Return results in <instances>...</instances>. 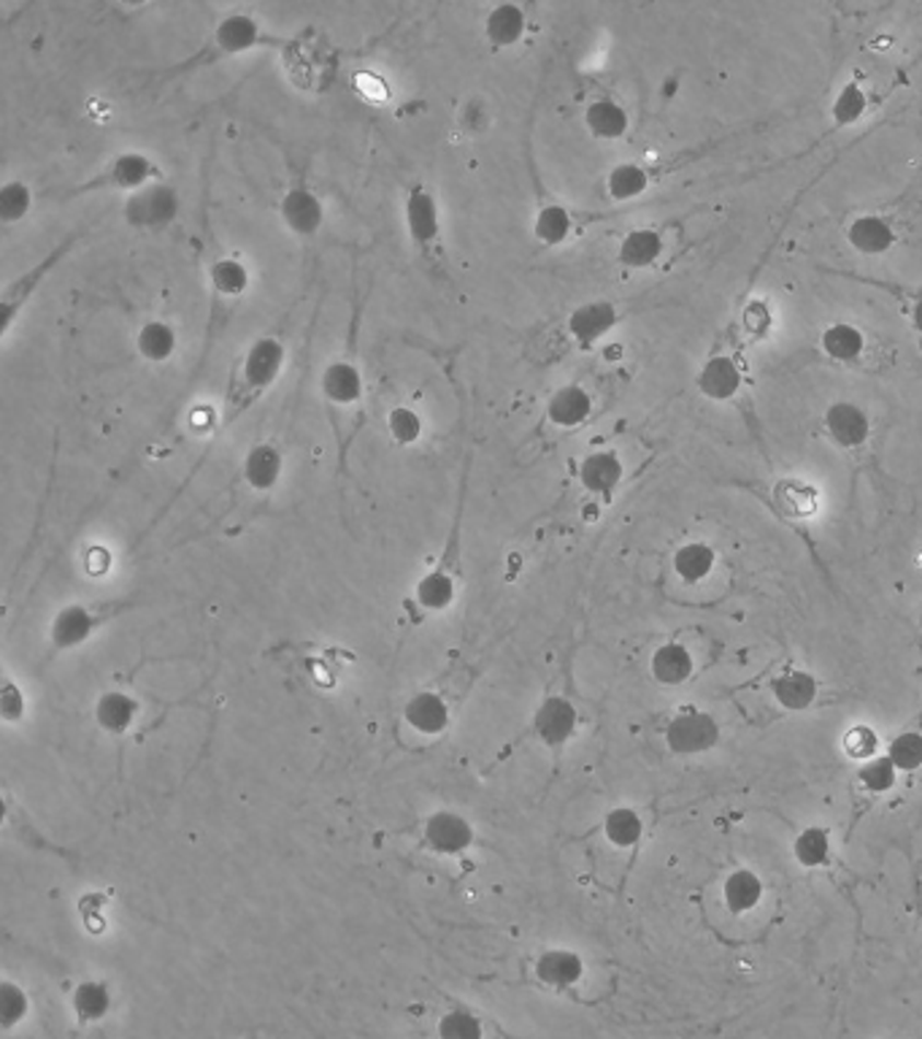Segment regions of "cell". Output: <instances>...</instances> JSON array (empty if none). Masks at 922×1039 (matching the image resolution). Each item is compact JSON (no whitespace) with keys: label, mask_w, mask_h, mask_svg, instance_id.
I'll return each instance as SVG.
<instances>
[{"label":"cell","mask_w":922,"mask_h":1039,"mask_svg":"<svg viewBox=\"0 0 922 1039\" xmlns=\"http://www.w3.org/2000/svg\"><path fill=\"white\" fill-rule=\"evenodd\" d=\"M288 365V345L279 336H257L236 365V380L222 409V428H231L271 390Z\"/></svg>","instance_id":"cell-1"},{"label":"cell","mask_w":922,"mask_h":1039,"mask_svg":"<svg viewBox=\"0 0 922 1039\" xmlns=\"http://www.w3.org/2000/svg\"><path fill=\"white\" fill-rule=\"evenodd\" d=\"M460 534H463V499L457 501V515L452 523V534L446 539V547L441 556L433 561V567L417 580L415 585V604L425 612H446L452 604L457 602V591H460Z\"/></svg>","instance_id":"cell-2"},{"label":"cell","mask_w":922,"mask_h":1039,"mask_svg":"<svg viewBox=\"0 0 922 1039\" xmlns=\"http://www.w3.org/2000/svg\"><path fill=\"white\" fill-rule=\"evenodd\" d=\"M160 179H163V168L157 165V160L149 157L147 152L125 150L108 157L82 185L71 187L66 198L93 196V192H125V196H133V192L144 190V187Z\"/></svg>","instance_id":"cell-3"},{"label":"cell","mask_w":922,"mask_h":1039,"mask_svg":"<svg viewBox=\"0 0 922 1039\" xmlns=\"http://www.w3.org/2000/svg\"><path fill=\"white\" fill-rule=\"evenodd\" d=\"M133 598H112V602H93V604H66L57 609L49 626V642L55 650H73L79 644L87 642L93 633L101 631L103 626L112 623L122 612L133 609Z\"/></svg>","instance_id":"cell-4"},{"label":"cell","mask_w":922,"mask_h":1039,"mask_svg":"<svg viewBox=\"0 0 922 1039\" xmlns=\"http://www.w3.org/2000/svg\"><path fill=\"white\" fill-rule=\"evenodd\" d=\"M268 44L266 27L257 16L246 14V11H233V14L222 16L214 25L211 36L206 38L203 47L195 52V57L185 68H203L214 66V62L227 60V57H238L260 49Z\"/></svg>","instance_id":"cell-5"},{"label":"cell","mask_w":922,"mask_h":1039,"mask_svg":"<svg viewBox=\"0 0 922 1039\" xmlns=\"http://www.w3.org/2000/svg\"><path fill=\"white\" fill-rule=\"evenodd\" d=\"M84 233H87V231L71 233L66 242H60L55 249H51L47 258L38 260L36 266L27 268L25 273H20V277L11 279V282L5 284L3 295H0V341L9 339L11 330H14V325H16V319L22 317V312L27 310V304L36 299V293L42 290V284L47 282L49 273L55 271V268L60 266V262L66 260L68 255H71V249L77 247L79 238H82Z\"/></svg>","instance_id":"cell-6"},{"label":"cell","mask_w":922,"mask_h":1039,"mask_svg":"<svg viewBox=\"0 0 922 1039\" xmlns=\"http://www.w3.org/2000/svg\"><path fill=\"white\" fill-rule=\"evenodd\" d=\"M404 225H406V236H409V244L415 247V253L420 255L425 262H441L444 260V253H441V244H444V225H441V209H439V198L436 192L431 190L428 185L417 182V185L409 187L404 198Z\"/></svg>","instance_id":"cell-7"},{"label":"cell","mask_w":922,"mask_h":1039,"mask_svg":"<svg viewBox=\"0 0 922 1039\" xmlns=\"http://www.w3.org/2000/svg\"><path fill=\"white\" fill-rule=\"evenodd\" d=\"M182 211V198L179 190L174 185H168L165 179L152 182V185L144 187V190L133 192V196L125 198V222L136 231H149L157 233L165 231L168 225H174L179 220Z\"/></svg>","instance_id":"cell-8"},{"label":"cell","mask_w":922,"mask_h":1039,"mask_svg":"<svg viewBox=\"0 0 922 1039\" xmlns=\"http://www.w3.org/2000/svg\"><path fill=\"white\" fill-rule=\"evenodd\" d=\"M422 842L428 850L444 859H457V855L468 853L477 842V829L471 820L455 809H436L428 815L422 824Z\"/></svg>","instance_id":"cell-9"},{"label":"cell","mask_w":922,"mask_h":1039,"mask_svg":"<svg viewBox=\"0 0 922 1039\" xmlns=\"http://www.w3.org/2000/svg\"><path fill=\"white\" fill-rule=\"evenodd\" d=\"M279 217L284 227L301 242H312L325 225V203L306 182H295L279 201Z\"/></svg>","instance_id":"cell-10"},{"label":"cell","mask_w":922,"mask_h":1039,"mask_svg":"<svg viewBox=\"0 0 922 1039\" xmlns=\"http://www.w3.org/2000/svg\"><path fill=\"white\" fill-rule=\"evenodd\" d=\"M576 726H580V712L574 701L565 696H547L534 712V734L549 750H560L574 739Z\"/></svg>","instance_id":"cell-11"},{"label":"cell","mask_w":922,"mask_h":1039,"mask_svg":"<svg viewBox=\"0 0 922 1039\" xmlns=\"http://www.w3.org/2000/svg\"><path fill=\"white\" fill-rule=\"evenodd\" d=\"M319 393L334 407H358L365 396V376L352 355L334 358L319 374Z\"/></svg>","instance_id":"cell-12"},{"label":"cell","mask_w":922,"mask_h":1039,"mask_svg":"<svg viewBox=\"0 0 922 1039\" xmlns=\"http://www.w3.org/2000/svg\"><path fill=\"white\" fill-rule=\"evenodd\" d=\"M720 726L709 712H681L666 728V742L677 756H698L717 745Z\"/></svg>","instance_id":"cell-13"},{"label":"cell","mask_w":922,"mask_h":1039,"mask_svg":"<svg viewBox=\"0 0 922 1039\" xmlns=\"http://www.w3.org/2000/svg\"><path fill=\"white\" fill-rule=\"evenodd\" d=\"M242 477L255 493H271L284 477V453L277 442H255L242 460Z\"/></svg>","instance_id":"cell-14"},{"label":"cell","mask_w":922,"mask_h":1039,"mask_svg":"<svg viewBox=\"0 0 922 1039\" xmlns=\"http://www.w3.org/2000/svg\"><path fill=\"white\" fill-rule=\"evenodd\" d=\"M404 721L415 734L441 736L452 726V707L439 690H417L404 704Z\"/></svg>","instance_id":"cell-15"},{"label":"cell","mask_w":922,"mask_h":1039,"mask_svg":"<svg viewBox=\"0 0 922 1039\" xmlns=\"http://www.w3.org/2000/svg\"><path fill=\"white\" fill-rule=\"evenodd\" d=\"M620 314H617L615 304L609 301H587V304L576 306L574 312L569 314V334L582 350H590L593 345H598L606 334L617 325Z\"/></svg>","instance_id":"cell-16"},{"label":"cell","mask_w":922,"mask_h":1039,"mask_svg":"<svg viewBox=\"0 0 922 1039\" xmlns=\"http://www.w3.org/2000/svg\"><path fill=\"white\" fill-rule=\"evenodd\" d=\"M525 33H528V11L517 3H501L492 5L485 16V42L490 44L495 52H506V49L523 44Z\"/></svg>","instance_id":"cell-17"},{"label":"cell","mask_w":922,"mask_h":1039,"mask_svg":"<svg viewBox=\"0 0 922 1039\" xmlns=\"http://www.w3.org/2000/svg\"><path fill=\"white\" fill-rule=\"evenodd\" d=\"M139 699L133 693H125V690H106V693L97 696L95 701V723L103 734L108 736H125L130 728L136 726L139 721Z\"/></svg>","instance_id":"cell-18"},{"label":"cell","mask_w":922,"mask_h":1039,"mask_svg":"<svg viewBox=\"0 0 922 1039\" xmlns=\"http://www.w3.org/2000/svg\"><path fill=\"white\" fill-rule=\"evenodd\" d=\"M133 345L141 361L163 365L179 352V330H176V325L168 323V319H144V323L139 325V330H136Z\"/></svg>","instance_id":"cell-19"},{"label":"cell","mask_w":922,"mask_h":1039,"mask_svg":"<svg viewBox=\"0 0 922 1039\" xmlns=\"http://www.w3.org/2000/svg\"><path fill=\"white\" fill-rule=\"evenodd\" d=\"M593 415V396L582 385H560L547 401V420L560 431H574Z\"/></svg>","instance_id":"cell-20"},{"label":"cell","mask_w":922,"mask_h":1039,"mask_svg":"<svg viewBox=\"0 0 922 1039\" xmlns=\"http://www.w3.org/2000/svg\"><path fill=\"white\" fill-rule=\"evenodd\" d=\"M534 972L544 985L563 991V988L580 983L584 974V961L580 953L565 950V947H552V950H544L536 958Z\"/></svg>","instance_id":"cell-21"},{"label":"cell","mask_w":922,"mask_h":1039,"mask_svg":"<svg viewBox=\"0 0 922 1039\" xmlns=\"http://www.w3.org/2000/svg\"><path fill=\"white\" fill-rule=\"evenodd\" d=\"M826 425H828L830 436H833L836 442L847 450L861 447V444L868 439V433H872V422H868L866 412L850 401L833 404L826 415Z\"/></svg>","instance_id":"cell-22"},{"label":"cell","mask_w":922,"mask_h":1039,"mask_svg":"<svg viewBox=\"0 0 922 1039\" xmlns=\"http://www.w3.org/2000/svg\"><path fill=\"white\" fill-rule=\"evenodd\" d=\"M580 482L587 493L611 495V490L622 482V460L611 450L590 453L580 464Z\"/></svg>","instance_id":"cell-23"},{"label":"cell","mask_w":922,"mask_h":1039,"mask_svg":"<svg viewBox=\"0 0 922 1039\" xmlns=\"http://www.w3.org/2000/svg\"><path fill=\"white\" fill-rule=\"evenodd\" d=\"M584 125L600 141H617L628 133V112L617 101L598 98L584 108Z\"/></svg>","instance_id":"cell-24"},{"label":"cell","mask_w":922,"mask_h":1039,"mask_svg":"<svg viewBox=\"0 0 922 1039\" xmlns=\"http://www.w3.org/2000/svg\"><path fill=\"white\" fill-rule=\"evenodd\" d=\"M698 387H701L703 396L712 398V401H728V398L736 396L738 387H742V371H738V365L733 363L731 358H712V361L703 365L701 374H698Z\"/></svg>","instance_id":"cell-25"},{"label":"cell","mask_w":922,"mask_h":1039,"mask_svg":"<svg viewBox=\"0 0 922 1039\" xmlns=\"http://www.w3.org/2000/svg\"><path fill=\"white\" fill-rule=\"evenodd\" d=\"M209 282L214 295L227 301H236L249 290L252 284V273L246 268V262L236 255H225V258H217L209 266Z\"/></svg>","instance_id":"cell-26"},{"label":"cell","mask_w":922,"mask_h":1039,"mask_svg":"<svg viewBox=\"0 0 922 1039\" xmlns=\"http://www.w3.org/2000/svg\"><path fill=\"white\" fill-rule=\"evenodd\" d=\"M696 672V661H692L690 650L685 644L668 642L655 650L652 655V677L661 685H681L692 677Z\"/></svg>","instance_id":"cell-27"},{"label":"cell","mask_w":922,"mask_h":1039,"mask_svg":"<svg viewBox=\"0 0 922 1039\" xmlns=\"http://www.w3.org/2000/svg\"><path fill=\"white\" fill-rule=\"evenodd\" d=\"M763 899V880L749 869H736L725 877L723 883V901L733 915H744V912L755 910Z\"/></svg>","instance_id":"cell-28"},{"label":"cell","mask_w":922,"mask_h":1039,"mask_svg":"<svg viewBox=\"0 0 922 1039\" xmlns=\"http://www.w3.org/2000/svg\"><path fill=\"white\" fill-rule=\"evenodd\" d=\"M574 233V217L560 203H544L534 217V236L544 247H560Z\"/></svg>","instance_id":"cell-29"},{"label":"cell","mask_w":922,"mask_h":1039,"mask_svg":"<svg viewBox=\"0 0 922 1039\" xmlns=\"http://www.w3.org/2000/svg\"><path fill=\"white\" fill-rule=\"evenodd\" d=\"M771 690H774V699L784 710L801 712L812 707V701L817 699V679L809 672H784V675L774 679Z\"/></svg>","instance_id":"cell-30"},{"label":"cell","mask_w":922,"mask_h":1039,"mask_svg":"<svg viewBox=\"0 0 922 1039\" xmlns=\"http://www.w3.org/2000/svg\"><path fill=\"white\" fill-rule=\"evenodd\" d=\"M71 1007L82 1024H97L112 1013V991L103 980H84L73 988Z\"/></svg>","instance_id":"cell-31"},{"label":"cell","mask_w":922,"mask_h":1039,"mask_svg":"<svg viewBox=\"0 0 922 1039\" xmlns=\"http://www.w3.org/2000/svg\"><path fill=\"white\" fill-rule=\"evenodd\" d=\"M663 253V238L657 231L650 227H639L622 238L620 249H617V260L628 268H646L652 266Z\"/></svg>","instance_id":"cell-32"},{"label":"cell","mask_w":922,"mask_h":1039,"mask_svg":"<svg viewBox=\"0 0 922 1039\" xmlns=\"http://www.w3.org/2000/svg\"><path fill=\"white\" fill-rule=\"evenodd\" d=\"M850 244L863 255H882L892 247L896 233L882 217H861L850 225Z\"/></svg>","instance_id":"cell-33"},{"label":"cell","mask_w":922,"mask_h":1039,"mask_svg":"<svg viewBox=\"0 0 922 1039\" xmlns=\"http://www.w3.org/2000/svg\"><path fill=\"white\" fill-rule=\"evenodd\" d=\"M33 207H36V192L27 182H3V187H0V222L3 225H20L22 220L31 217Z\"/></svg>","instance_id":"cell-34"},{"label":"cell","mask_w":922,"mask_h":1039,"mask_svg":"<svg viewBox=\"0 0 922 1039\" xmlns=\"http://www.w3.org/2000/svg\"><path fill=\"white\" fill-rule=\"evenodd\" d=\"M387 433L398 447H417L425 436V420L409 404H398L387 412Z\"/></svg>","instance_id":"cell-35"},{"label":"cell","mask_w":922,"mask_h":1039,"mask_svg":"<svg viewBox=\"0 0 922 1039\" xmlns=\"http://www.w3.org/2000/svg\"><path fill=\"white\" fill-rule=\"evenodd\" d=\"M714 563H717V556H714L712 547L703 545V541H690L674 556V572L685 582H701L712 574Z\"/></svg>","instance_id":"cell-36"},{"label":"cell","mask_w":922,"mask_h":1039,"mask_svg":"<svg viewBox=\"0 0 922 1039\" xmlns=\"http://www.w3.org/2000/svg\"><path fill=\"white\" fill-rule=\"evenodd\" d=\"M641 833H644V824H641L639 813L631 807H615L604 818V837L615 848H633V844H639Z\"/></svg>","instance_id":"cell-37"},{"label":"cell","mask_w":922,"mask_h":1039,"mask_svg":"<svg viewBox=\"0 0 922 1039\" xmlns=\"http://www.w3.org/2000/svg\"><path fill=\"white\" fill-rule=\"evenodd\" d=\"M646 187H650V176L635 163L615 165V168L609 171V176H606V192H609V198H615V201H633Z\"/></svg>","instance_id":"cell-38"},{"label":"cell","mask_w":922,"mask_h":1039,"mask_svg":"<svg viewBox=\"0 0 922 1039\" xmlns=\"http://www.w3.org/2000/svg\"><path fill=\"white\" fill-rule=\"evenodd\" d=\"M863 347H866V339H863V334L855 325H830L826 334H822V350H826V355L833 358V361H855L863 352Z\"/></svg>","instance_id":"cell-39"},{"label":"cell","mask_w":922,"mask_h":1039,"mask_svg":"<svg viewBox=\"0 0 922 1039\" xmlns=\"http://www.w3.org/2000/svg\"><path fill=\"white\" fill-rule=\"evenodd\" d=\"M793 855L801 866L806 869H815V866H822L830 859V837L826 829H804L798 833V839L793 842Z\"/></svg>","instance_id":"cell-40"},{"label":"cell","mask_w":922,"mask_h":1039,"mask_svg":"<svg viewBox=\"0 0 922 1039\" xmlns=\"http://www.w3.org/2000/svg\"><path fill=\"white\" fill-rule=\"evenodd\" d=\"M439 1039H485V1026L471 1009L455 1007L444 1013L436 1024Z\"/></svg>","instance_id":"cell-41"},{"label":"cell","mask_w":922,"mask_h":1039,"mask_svg":"<svg viewBox=\"0 0 922 1039\" xmlns=\"http://www.w3.org/2000/svg\"><path fill=\"white\" fill-rule=\"evenodd\" d=\"M27 1013H31V996L25 993V988L3 980L0 983V1026L11 1031L27 1018Z\"/></svg>","instance_id":"cell-42"},{"label":"cell","mask_w":922,"mask_h":1039,"mask_svg":"<svg viewBox=\"0 0 922 1039\" xmlns=\"http://www.w3.org/2000/svg\"><path fill=\"white\" fill-rule=\"evenodd\" d=\"M887 758H890L892 767H896L898 772H914V769H920L922 767V734H918V731H909V734H901L898 739H892Z\"/></svg>","instance_id":"cell-43"},{"label":"cell","mask_w":922,"mask_h":1039,"mask_svg":"<svg viewBox=\"0 0 922 1039\" xmlns=\"http://www.w3.org/2000/svg\"><path fill=\"white\" fill-rule=\"evenodd\" d=\"M857 778H861L863 785H866L872 793H885V791H890L892 785H896L898 769L892 767L890 758L876 756V758H872V761L863 763L861 774H857Z\"/></svg>","instance_id":"cell-44"},{"label":"cell","mask_w":922,"mask_h":1039,"mask_svg":"<svg viewBox=\"0 0 922 1039\" xmlns=\"http://www.w3.org/2000/svg\"><path fill=\"white\" fill-rule=\"evenodd\" d=\"M863 112H866V95H863V90L857 87V84H847L833 104L836 122L850 125V122H855Z\"/></svg>","instance_id":"cell-45"},{"label":"cell","mask_w":922,"mask_h":1039,"mask_svg":"<svg viewBox=\"0 0 922 1039\" xmlns=\"http://www.w3.org/2000/svg\"><path fill=\"white\" fill-rule=\"evenodd\" d=\"M844 747H847V752H850L852 758H861V761H872V758H876L879 736H876L872 728L857 726V728H852L850 734H847Z\"/></svg>","instance_id":"cell-46"},{"label":"cell","mask_w":922,"mask_h":1039,"mask_svg":"<svg viewBox=\"0 0 922 1039\" xmlns=\"http://www.w3.org/2000/svg\"><path fill=\"white\" fill-rule=\"evenodd\" d=\"M25 710H27V704H25L22 690L16 688L11 679H5L3 688H0V715H3V721L5 723L22 721V717H25Z\"/></svg>","instance_id":"cell-47"},{"label":"cell","mask_w":922,"mask_h":1039,"mask_svg":"<svg viewBox=\"0 0 922 1039\" xmlns=\"http://www.w3.org/2000/svg\"><path fill=\"white\" fill-rule=\"evenodd\" d=\"M490 122H492L490 108H487L479 98H471L466 106H463V112H460V128L466 130L468 136L485 133V130L490 128Z\"/></svg>","instance_id":"cell-48"},{"label":"cell","mask_w":922,"mask_h":1039,"mask_svg":"<svg viewBox=\"0 0 922 1039\" xmlns=\"http://www.w3.org/2000/svg\"><path fill=\"white\" fill-rule=\"evenodd\" d=\"M744 325H747L752 334H763V330L771 325V314L763 304H758V301H755V304L747 306V312H744Z\"/></svg>","instance_id":"cell-49"},{"label":"cell","mask_w":922,"mask_h":1039,"mask_svg":"<svg viewBox=\"0 0 922 1039\" xmlns=\"http://www.w3.org/2000/svg\"><path fill=\"white\" fill-rule=\"evenodd\" d=\"M914 325H918V330L922 334V301L914 306Z\"/></svg>","instance_id":"cell-50"},{"label":"cell","mask_w":922,"mask_h":1039,"mask_svg":"<svg viewBox=\"0 0 922 1039\" xmlns=\"http://www.w3.org/2000/svg\"><path fill=\"white\" fill-rule=\"evenodd\" d=\"M920 628H922V615H920Z\"/></svg>","instance_id":"cell-51"}]
</instances>
